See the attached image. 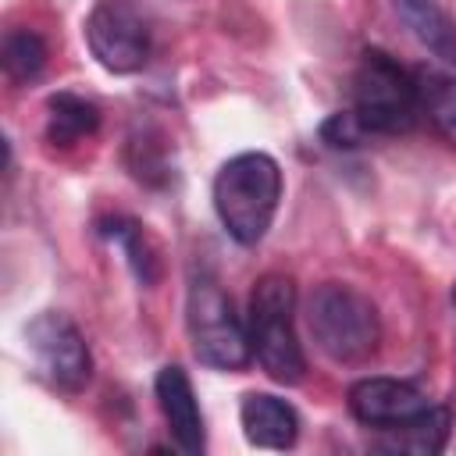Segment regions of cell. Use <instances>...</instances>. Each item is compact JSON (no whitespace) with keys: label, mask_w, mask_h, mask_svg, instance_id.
<instances>
[{"label":"cell","mask_w":456,"mask_h":456,"mask_svg":"<svg viewBox=\"0 0 456 456\" xmlns=\"http://www.w3.org/2000/svg\"><path fill=\"white\" fill-rule=\"evenodd\" d=\"M239 420L246 442L260 449H292L299 438V413L271 392H249L239 406Z\"/></svg>","instance_id":"obj_10"},{"label":"cell","mask_w":456,"mask_h":456,"mask_svg":"<svg viewBox=\"0 0 456 456\" xmlns=\"http://www.w3.org/2000/svg\"><path fill=\"white\" fill-rule=\"evenodd\" d=\"M153 392H157V403H160V413L167 420V431H171L175 445L189 456H200L207 449V428H203L200 399L192 392L189 374L178 363H167V367L157 370Z\"/></svg>","instance_id":"obj_9"},{"label":"cell","mask_w":456,"mask_h":456,"mask_svg":"<svg viewBox=\"0 0 456 456\" xmlns=\"http://www.w3.org/2000/svg\"><path fill=\"white\" fill-rule=\"evenodd\" d=\"M281 200V167L274 157L249 150L221 164L214 178V210L224 224V232L239 246H256Z\"/></svg>","instance_id":"obj_1"},{"label":"cell","mask_w":456,"mask_h":456,"mask_svg":"<svg viewBox=\"0 0 456 456\" xmlns=\"http://www.w3.org/2000/svg\"><path fill=\"white\" fill-rule=\"evenodd\" d=\"M96 128H100V107L93 100L68 93V89L53 93L46 100V142L50 146L68 150V146L82 142L86 135H93Z\"/></svg>","instance_id":"obj_13"},{"label":"cell","mask_w":456,"mask_h":456,"mask_svg":"<svg viewBox=\"0 0 456 456\" xmlns=\"http://www.w3.org/2000/svg\"><path fill=\"white\" fill-rule=\"evenodd\" d=\"M185 328H189V342H192L196 360L214 367V370H242L253 356L249 328L235 314L232 296H224V289L210 274L189 278Z\"/></svg>","instance_id":"obj_5"},{"label":"cell","mask_w":456,"mask_h":456,"mask_svg":"<svg viewBox=\"0 0 456 456\" xmlns=\"http://www.w3.org/2000/svg\"><path fill=\"white\" fill-rule=\"evenodd\" d=\"M96 232L118 246L132 267V274L142 281V285H153L160 278V260H157V246L150 242V235L142 232L139 221L125 217V214H110V217H100L96 221Z\"/></svg>","instance_id":"obj_14"},{"label":"cell","mask_w":456,"mask_h":456,"mask_svg":"<svg viewBox=\"0 0 456 456\" xmlns=\"http://www.w3.org/2000/svg\"><path fill=\"white\" fill-rule=\"evenodd\" d=\"M86 43L100 68L132 75L150 57V21L132 0H100L86 18Z\"/></svg>","instance_id":"obj_7"},{"label":"cell","mask_w":456,"mask_h":456,"mask_svg":"<svg viewBox=\"0 0 456 456\" xmlns=\"http://www.w3.org/2000/svg\"><path fill=\"white\" fill-rule=\"evenodd\" d=\"M395 14L410 28V36L428 46L442 64L456 68V21L438 7V0H392Z\"/></svg>","instance_id":"obj_11"},{"label":"cell","mask_w":456,"mask_h":456,"mask_svg":"<svg viewBox=\"0 0 456 456\" xmlns=\"http://www.w3.org/2000/svg\"><path fill=\"white\" fill-rule=\"evenodd\" d=\"M25 346L28 356L36 363V370L61 392H82L89 385L93 374V356L89 346L82 338V331L75 328V321H68L57 310H43L25 324Z\"/></svg>","instance_id":"obj_6"},{"label":"cell","mask_w":456,"mask_h":456,"mask_svg":"<svg viewBox=\"0 0 456 456\" xmlns=\"http://www.w3.org/2000/svg\"><path fill=\"white\" fill-rule=\"evenodd\" d=\"M306 324L317 349L335 363H363L381 342L378 306L342 281H324L314 289L306 303Z\"/></svg>","instance_id":"obj_3"},{"label":"cell","mask_w":456,"mask_h":456,"mask_svg":"<svg viewBox=\"0 0 456 456\" xmlns=\"http://www.w3.org/2000/svg\"><path fill=\"white\" fill-rule=\"evenodd\" d=\"M449 431H452V413L445 406H428L420 410L413 420L399 424V428H388L381 435V449L385 452H406V456H438L449 442Z\"/></svg>","instance_id":"obj_12"},{"label":"cell","mask_w":456,"mask_h":456,"mask_svg":"<svg viewBox=\"0 0 456 456\" xmlns=\"http://www.w3.org/2000/svg\"><path fill=\"white\" fill-rule=\"evenodd\" d=\"M370 132L363 128V121L356 118V110H338L321 125V139L328 150H356Z\"/></svg>","instance_id":"obj_17"},{"label":"cell","mask_w":456,"mask_h":456,"mask_svg":"<svg viewBox=\"0 0 456 456\" xmlns=\"http://www.w3.org/2000/svg\"><path fill=\"white\" fill-rule=\"evenodd\" d=\"M417 89H420V114H428L431 125L456 146V75L438 68H420Z\"/></svg>","instance_id":"obj_15"},{"label":"cell","mask_w":456,"mask_h":456,"mask_svg":"<svg viewBox=\"0 0 456 456\" xmlns=\"http://www.w3.org/2000/svg\"><path fill=\"white\" fill-rule=\"evenodd\" d=\"M249 346L264 374L278 385H296L306 374V356L296 335V285L289 274H264L249 292Z\"/></svg>","instance_id":"obj_2"},{"label":"cell","mask_w":456,"mask_h":456,"mask_svg":"<svg viewBox=\"0 0 456 456\" xmlns=\"http://www.w3.org/2000/svg\"><path fill=\"white\" fill-rule=\"evenodd\" d=\"M353 110L367 132L403 135L420 118V89L417 75H410L395 57L370 46L360 53L353 75Z\"/></svg>","instance_id":"obj_4"},{"label":"cell","mask_w":456,"mask_h":456,"mask_svg":"<svg viewBox=\"0 0 456 456\" xmlns=\"http://www.w3.org/2000/svg\"><path fill=\"white\" fill-rule=\"evenodd\" d=\"M452 303H456V285H452Z\"/></svg>","instance_id":"obj_18"},{"label":"cell","mask_w":456,"mask_h":456,"mask_svg":"<svg viewBox=\"0 0 456 456\" xmlns=\"http://www.w3.org/2000/svg\"><path fill=\"white\" fill-rule=\"evenodd\" d=\"M4 71L14 82H32L39 78V71L46 68V43L36 28H11L4 36V50H0Z\"/></svg>","instance_id":"obj_16"},{"label":"cell","mask_w":456,"mask_h":456,"mask_svg":"<svg viewBox=\"0 0 456 456\" xmlns=\"http://www.w3.org/2000/svg\"><path fill=\"white\" fill-rule=\"evenodd\" d=\"M428 406H431L428 395L413 381H399V378H363L349 388V413L378 431L399 428Z\"/></svg>","instance_id":"obj_8"}]
</instances>
